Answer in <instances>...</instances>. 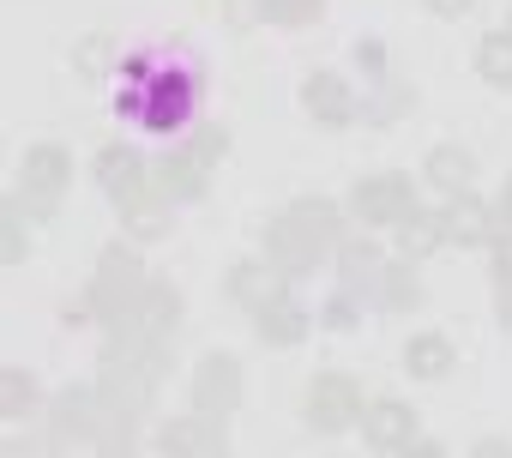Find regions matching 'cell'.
I'll return each instance as SVG.
<instances>
[{"label":"cell","mask_w":512,"mask_h":458,"mask_svg":"<svg viewBox=\"0 0 512 458\" xmlns=\"http://www.w3.org/2000/svg\"><path fill=\"white\" fill-rule=\"evenodd\" d=\"M362 434H368L374 452H410L416 446V410L398 404V398H380V404L362 410Z\"/></svg>","instance_id":"13"},{"label":"cell","mask_w":512,"mask_h":458,"mask_svg":"<svg viewBox=\"0 0 512 458\" xmlns=\"http://www.w3.org/2000/svg\"><path fill=\"white\" fill-rule=\"evenodd\" d=\"M404 458H446V452H440V446H422V440H416V446H410Z\"/></svg>","instance_id":"37"},{"label":"cell","mask_w":512,"mask_h":458,"mask_svg":"<svg viewBox=\"0 0 512 458\" xmlns=\"http://www.w3.org/2000/svg\"><path fill=\"white\" fill-rule=\"evenodd\" d=\"M404 109H410V91H404L398 79H380V91H374V103H368V115H374V121H398Z\"/></svg>","instance_id":"29"},{"label":"cell","mask_w":512,"mask_h":458,"mask_svg":"<svg viewBox=\"0 0 512 458\" xmlns=\"http://www.w3.org/2000/svg\"><path fill=\"white\" fill-rule=\"evenodd\" d=\"M362 290H368V302L386 308V314H404V308H416V296H422V284H416V272H410L404 260H380Z\"/></svg>","instance_id":"18"},{"label":"cell","mask_w":512,"mask_h":458,"mask_svg":"<svg viewBox=\"0 0 512 458\" xmlns=\"http://www.w3.org/2000/svg\"><path fill=\"white\" fill-rule=\"evenodd\" d=\"M422 175L440 187V193H452V199H464L470 187H476V157L464 151V145H434L428 157H422Z\"/></svg>","instance_id":"19"},{"label":"cell","mask_w":512,"mask_h":458,"mask_svg":"<svg viewBox=\"0 0 512 458\" xmlns=\"http://www.w3.org/2000/svg\"><path fill=\"white\" fill-rule=\"evenodd\" d=\"M67 181H73V157H67V145H31L25 163H19V187H13V199H19L25 217H55V205L67 199Z\"/></svg>","instance_id":"4"},{"label":"cell","mask_w":512,"mask_h":458,"mask_svg":"<svg viewBox=\"0 0 512 458\" xmlns=\"http://www.w3.org/2000/svg\"><path fill=\"white\" fill-rule=\"evenodd\" d=\"M31 404H37V380L25 368H7L0 374V422H19Z\"/></svg>","instance_id":"25"},{"label":"cell","mask_w":512,"mask_h":458,"mask_svg":"<svg viewBox=\"0 0 512 458\" xmlns=\"http://www.w3.org/2000/svg\"><path fill=\"white\" fill-rule=\"evenodd\" d=\"M452 362H458V356H452V344H446L440 332H416V338L404 344V368H410L416 380H446Z\"/></svg>","instance_id":"21"},{"label":"cell","mask_w":512,"mask_h":458,"mask_svg":"<svg viewBox=\"0 0 512 458\" xmlns=\"http://www.w3.org/2000/svg\"><path fill=\"white\" fill-rule=\"evenodd\" d=\"M500 314L512 320V278H500Z\"/></svg>","instance_id":"36"},{"label":"cell","mask_w":512,"mask_h":458,"mask_svg":"<svg viewBox=\"0 0 512 458\" xmlns=\"http://www.w3.org/2000/svg\"><path fill=\"white\" fill-rule=\"evenodd\" d=\"M91 169H97V187H103L115 205H133V199L151 187V169H145V157H139L133 145H103Z\"/></svg>","instance_id":"10"},{"label":"cell","mask_w":512,"mask_h":458,"mask_svg":"<svg viewBox=\"0 0 512 458\" xmlns=\"http://www.w3.org/2000/svg\"><path fill=\"white\" fill-rule=\"evenodd\" d=\"M362 410H368V404H362V392H356L350 374H320L314 392H308V422H314L320 434H344V428H356Z\"/></svg>","instance_id":"9"},{"label":"cell","mask_w":512,"mask_h":458,"mask_svg":"<svg viewBox=\"0 0 512 458\" xmlns=\"http://www.w3.org/2000/svg\"><path fill=\"white\" fill-rule=\"evenodd\" d=\"M73 67H79L85 79H103V73L115 67V49H109V37H85V43L73 49Z\"/></svg>","instance_id":"28"},{"label":"cell","mask_w":512,"mask_h":458,"mask_svg":"<svg viewBox=\"0 0 512 458\" xmlns=\"http://www.w3.org/2000/svg\"><path fill=\"white\" fill-rule=\"evenodd\" d=\"M476 458H512V440H476Z\"/></svg>","instance_id":"35"},{"label":"cell","mask_w":512,"mask_h":458,"mask_svg":"<svg viewBox=\"0 0 512 458\" xmlns=\"http://www.w3.org/2000/svg\"><path fill=\"white\" fill-rule=\"evenodd\" d=\"M332 248H344V211L332 199H296L272 217L266 229V254L278 272H314Z\"/></svg>","instance_id":"2"},{"label":"cell","mask_w":512,"mask_h":458,"mask_svg":"<svg viewBox=\"0 0 512 458\" xmlns=\"http://www.w3.org/2000/svg\"><path fill=\"white\" fill-rule=\"evenodd\" d=\"M500 217L512 223V175H506V193H500Z\"/></svg>","instance_id":"38"},{"label":"cell","mask_w":512,"mask_h":458,"mask_svg":"<svg viewBox=\"0 0 512 458\" xmlns=\"http://www.w3.org/2000/svg\"><path fill=\"white\" fill-rule=\"evenodd\" d=\"M145 290H151V278H145V266H139L127 248H103V254H97V272H91V308H97V320L121 326V320L139 308Z\"/></svg>","instance_id":"5"},{"label":"cell","mask_w":512,"mask_h":458,"mask_svg":"<svg viewBox=\"0 0 512 458\" xmlns=\"http://www.w3.org/2000/svg\"><path fill=\"white\" fill-rule=\"evenodd\" d=\"M302 109H308L320 127H350V121H356V91H350L338 73H308Z\"/></svg>","instance_id":"14"},{"label":"cell","mask_w":512,"mask_h":458,"mask_svg":"<svg viewBox=\"0 0 512 458\" xmlns=\"http://www.w3.org/2000/svg\"><path fill=\"white\" fill-rule=\"evenodd\" d=\"M187 398H193V410H205V416H229V410L241 404V362L223 356V350H211V356L193 368Z\"/></svg>","instance_id":"8"},{"label":"cell","mask_w":512,"mask_h":458,"mask_svg":"<svg viewBox=\"0 0 512 458\" xmlns=\"http://www.w3.org/2000/svg\"><path fill=\"white\" fill-rule=\"evenodd\" d=\"M175 326H181V296H175L169 284H151V290L139 296V308H133L121 326H109V332H133V338L169 344V338H175Z\"/></svg>","instance_id":"11"},{"label":"cell","mask_w":512,"mask_h":458,"mask_svg":"<svg viewBox=\"0 0 512 458\" xmlns=\"http://www.w3.org/2000/svg\"><path fill=\"white\" fill-rule=\"evenodd\" d=\"M157 446L169 458H229V428L205 410H187V416H169L157 428Z\"/></svg>","instance_id":"7"},{"label":"cell","mask_w":512,"mask_h":458,"mask_svg":"<svg viewBox=\"0 0 512 458\" xmlns=\"http://www.w3.org/2000/svg\"><path fill=\"white\" fill-rule=\"evenodd\" d=\"M500 223H506L500 211H488V205H476V199L464 193V199L446 205V242H464V248H482V242H488V248H494V242H500Z\"/></svg>","instance_id":"16"},{"label":"cell","mask_w":512,"mask_h":458,"mask_svg":"<svg viewBox=\"0 0 512 458\" xmlns=\"http://www.w3.org/2000/svg\"><path fill=\"white\" fill-rule=\"evenodd\" d=\"M187 151H193V157H199V163H205V169H211V163H217V157H223V151H229V133H223V127H199V133H193V145H187Z\"/></svg>","instance_id":"31"},{"label":"cell","mask_w":512,"mask_h":458,"mask_svg":"<svg viewBox=\"0 0 512 458\" xmlns=\"http://www.w3.org/2000/svg\"><path fill=\"white\" fill-rule=\"evenodd\" d=\"M97 458H133V452H127V446H103Z\"/></svg>","instance_id":"39"},{"label":"cell","mask_w":512,"mask_h":458,"mask_svg":"<svg viewBox=\"0 0 512 458\" xmlns=\"http://www.w3.org/2000/svg\"><path fill=\"white\" fill-rule=\"evenodd\" d=\"M0 458H61L49 434H13L7 446H0Z\"/></svg>","instance_id":"30"},{"label":"cell","mask_w":512,"mask_h":458,"mask_svg":"<svg viewBox=\"0 0 512 458\" xmlns=\"http://www.w3.org/2000/svg\"><path fill=\"white\" fill-rule=\"evenodd\" d=\"M223 290H229V302H241V308H272L278 296H284V272L278 266H253V260H241V266H229V278H223Z\"/></svg>","instance_id":"17"},{"label":"cell","mask_w":512,"mask_h":458,"mask_svg":"<svg viewBox=\"0 0 512 458\" xmlns=\"http://www.w3.org/2000/svg\"><path fill=\"white\" fill-rule=\"evenodd\" d=\"M440 242H446V211H410V223L398 229L404 260H422V254H434Z\"/></svg>","instance_id":"23"},{"label":"cell","mask_w":512,"mask_h":458,"mask_svg":"<svg viewBox=\"0 0 512 458\" xmlns=\"http://www.w3.org/2000/svg\"><path fill=\"white\" fill-rule=\"evenodd\" d=\"M121 217H127V236H133V242H157V236H169V199H157L151 187H145L133 205H121Z\"/></svg>","instance_id":"22"},{"label":"cell","mask_w":512,"mask_h":458,"mask_svg":"<svg viewBox=\"0 0 512 458\" xmlns=\"http://www.w3.org/2000/svg\"><path fill=\"white\" fill-rule=\"evenodd\" d=\"M97 392H103L127 422H139V416L151 410V398H157V380H151V374H139V368H109V362H103Z\"/></svg>","instance_id":"15"},{"label":"cell","mask_w":512,"mask_h":458,"mask_svg":"<svg viewBox=\"0 0 512 458\" xmlns=\"http://www.w3.org/2000/svg\"><path fill=\"white\" fill-rule=\"evenodd\" d=\"M25 254H31L25 211H19V199H7V205H0V260H7V266H19Z\"/></svg>","instance_id":"27"},{"label":"cell","mask_w":512,"mask_h":458,"mask_svg":"<svg viewBox=\"0 0 512 458\" xmlns=\"http://www.w3.org/2000/svg\"><path fill=\"white\" fill-rule=\"evenodd\" d=\"M422 7H428L434 19H464V13L476 7V0H422Z\"/></svg>","instance_id":"33"},{"label":"cell","mask_w":512,"mask_h":458,"mask_svg":"<svg viewBox=\"0 0 512 458\" xmlns=\"http://www.w3.org/2000/svg\"><path fill=\"white\" fill-rule=\"evenodd\" d=\"M49 434L103 452V446H127V440H133V422H127L97 386H67V392L49 398Z\"/></svg>","instance_id":"3"},{"label":"cell","mask_w":512,"mask_h":458,"mask_svg":"<svg viewBox=\"0 0 512 458\" xmlns=\"http://www.w3.org/2000/svg\"><path fill=\"white\" fill-rule=\"evenodd\" d=\"M320 13H326V0H260V19H272V25H290V31H308V25H320Z\"/></svg>","instance_id":"26"},{"label":"cell","mask_w":512,"mask_h":458,"mask_svg":"<svg viewBox=\"0 0 512 458\" xmlns=\"http://www.w3.org/2000/svg\"><path fill=\"white\" fill-rule=\"evenodd\" d=\"M350 205L374 229H404L410 211H416V187H410V175H368V181H356V199Z\"/></svg>","instance_id":"6"},{"label":"cell","mask_w":512,"mask_h":458,"mask_svg":"<svg viewBox=\"0 0 512 458\" xmlns=\"http://www.w3.org/2000/svg\"><path fill=\"white\" fill-rule=\"evenodd\" d=\"M476 73L488 79V85H500V91H512V31H488L482 43H476Z\"/></svg>","instance_id":"24"},{"label":"cell","mask_w":512,"mask_h":458,"mask_svg":"<svg viewBox=\"0 0 512 458\" xmlns=\"http://www.w3.org/2000/svg\"><path fill=\"white\" fill-rule=\"evenodd\" d=\"M494 278H512V223L500 229V242H494Z\"/></svg>","instance_id":"32"},{"label":"cell","mask_w":512,"mask_h":458,"mask_svg":"<svg viewBox=\"0 0 512 458\" xmlns=\"http://www.w3.org/2000/svg\"><path fill=\"white\" fill-rule=\"evenodd\" d=\"M253 320H260V338H266L272 350H290V344H302V338H308V314H302L290 296H278L272 308H260Z\"/></svg>","instance_id":"20"},{"label":"cell","mask_w":512,"mask_h":458,"mask_svg":"<svg viewBox=\"0 0 512 458\" xmlns=\"http://www.w3.org/2000/svg\"><path fill=\"white\" fill-rule=\"evenodd\" d=\"M326 320H332V326H350V320H356V296H332Z\"/></svg>","instance_id":"34"},{"label":"cell","mask_w":512,"mask_h":458,"mask_svg":"<svg viewBox=\"0 0 512 458\" xmlns=\"http://www.w3.org/2000/svg\"><path fill=\"white\" fill-rule=\"evenodd\" d=\"M199 103V73L181 61V55H139L127 67V85H121V115L151 127V133H175Z\"/></svg>","instance_id":"1"},{"label":"cell","mask_w":512,"mask_h":458,"mask_svg":"<svg viewBox=\"0 0 512 458\" xmlns=\"http://www.w3.org/2000/svg\"><path fill=\"white\" fill-rule=\"evenodd\" d=\"M151 193L157 199H169V205H187V199H205V163L181 145V151H169V157H157L151 163Z\"/></svg>","instance_id":"12"}]
</instances>
